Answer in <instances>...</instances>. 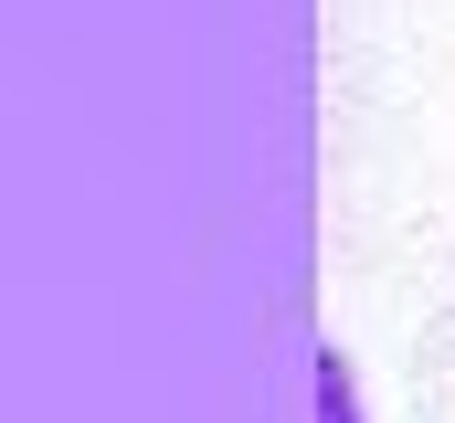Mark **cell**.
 Returning a JSON list of instances; mask_svg holds the SVG:
<instances>
[{"mask_svg":"<svg viewBox=\"0 0 455 423\" xmlns=\"http://www.w3.org/2000/svg\"><path fill=\"white\" fill-rule=\"evenodd\" d=\"M318 423H360V413H349V381H339V360H329V392H318Z\"/></svg>","mask_w":455,"mask_h":423,"instance_id":"cell-1","label":"cell"}]
</instances>
